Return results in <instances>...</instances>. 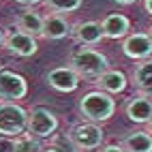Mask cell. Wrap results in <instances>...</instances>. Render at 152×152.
I'll return each instance as SVG.
<instances>
[{"instance_id":"obj_1","label":"cell","mask_w":152,"mask_h":152,"mask_svg":"<svg viewBox=\"0 0 152 152\" xmlns=\"http://www.w3.org/2000/svg\"><path fill=\"white\" fill-rule=\"evenodd\" d=\"M69 64L79 77H88V79H99L109 66L105 54L96 52L92 47H77L71 54Z\"/></svg>"},{"instance_id":"obj_2","label":"cell","mask_w":152,"mask_h":152,"mask_svg":"<svg viewBox=\"0 0 152 152\" xmlns=\"http://www.w3.org/2000/svg\"><path fill=\"white\" fill-rule=\"evenodd\" d=\"M79 111L86 120H90L92 124L105 122L114 116L116 111V101L111 99L103 90H92V92L84 94V99L79 101Z\"/></svg>"},{"instance_id":"obj_3","label":"cell","mask_w":152,"mask_h":152,"mask_svg":"<svg viewBox=\"0 0 152 152\" xmlns=\"http://www.w3.org/2000/svg\"><path fill=\"white\" fill-rule=\"evenodd\" d=\"M28 131V111L17 103H0V135L19 137Z\"/></svg>"},{"instance_id":"obj_4","label":"cell","mask_w":152,"mask_h":152,"mask_svg":"<svg viewBox=\"0 0 152 152\" xmlns=\"http://www.w3.org/2000/svg\"><path fill=\"white\" fill-rule=\"evenodd\" d=\"M58 129V118L45 107H34L28 114V135L37 139L54 135Z\"/></svg>"},{"instance_id":"obj_5","label":"cell","mask_w":152,"mask_h":152,"mask_svg":"<svg viewBox=\"0 0 152 152\" xmlns=\"http://www.w3.org/2000/svg\"><path fill=\"white\" fill-rule=\"evenodd\" d=\"M28 92L26 79L13 71L0 69V103H15Z\"/></svg>"},{"instance_id":"obj_6","label":"cell","mask_w":152,"mask_h":152,"mask_svg":"<svg viewBox=\"0 0 152 152\" xmlns=\"http://www.w3.org/2000/svg\"><path fill=\"white\" fill-rule=\"evenodd\" d=\"M103 137H105L103 129L96 126V124H92V122L77 124V126H73V131L69 133V139L73 141V144L82 150V152L99 148L101 144H103Z\"/></svg>"},{"instance_id":"obj_7","label":"cell","mask_w":152,"mask_h":152,"mask_svg":"<svg viewBox=\"0 0 152 152\" xmlns=\"http://www.w3.org/2000/svg\"><path fill=\"white\" fill-rule=\"evenodd\" d=\"M124 54L131 58V60H150L152 58V39L150 34H144V32H135V34H129L126 41L122 45Z\"/></svg>"},{"instance_id":"obj_8","label":"cell","mask_w":152,"mask_h":152,"mask_svg":"<svg viewBox=\"0 0 152 152\" xmlns=\"http://www.w3.org/2000/svg\"><path fill=\"white\" fill-rule=\"evenodd\" d=\"M4 47L15 56L28 58V56L37 54V39L22 32V30H13V32H9L7 39H4Z\"/></svg>"},{"instance_id":"obj_9","label":"cell","mask_w":152,"mask_h":152,"mask_svg":"<svg viewBox=\"0 0 152 152\" xmlns=\"http://www.w3.org/2000/svg\"><path fill=\"white\" fill-rule=\"evenodd\" d=\"M47 84L58 92H73L79 86V75L71 66H58L47 73Z\"/></svg>"},{"instance_id":"obj_10","label":"cell","mask_w":152,"mask_h":152,"mask_svg":"<svg viewBox=\"0 0 152 152\" xmlns=\"http://www.w3.org/2000/svg\"><path fill=\"white\" fill-rule=\"evenodd\" d=\"M126 118L137 124H148L152 120V96L137 94L126 103Z\"/></svg>"},{"instance_id":"obj_11","label":"cell","mask_w":152,"mask_h":152,"mask_svg":"<svg viewBox=\"0 0 152 152\" xmlns=\"http://www.w3.org/2000/svg\"><path fill=\"white\" fill-rule=\"evenodd\" d=\"M71 30H73V26L66 22V17L58 15V13H49L43 17V34L41 37H45V39L60 41V39L71 34Z\"/></svg>"},{"instance_id":"obj_12","label":"cell","mask_w":152,"mask_h":152,"mask_svg":"<svg viewBox=\"0 0 152 152\" xmlns=\"http://www.w3.org/2000/svg\"><path fill=\"white\" fill-rule=\"evenodd\" d=\"M71 34L84 47L86 45H99L101 39H103V28L96 22H77L73 26V30H71Z\"/></svg>"},{"instance_id":"obj_13","label":"cell","mask_w":152,"mask_h":152,"mask_svg":"<svg viewBox=\"0 0 152 152\" xmlns=\"http://www.w3.org/2000/svg\"><path fill=\"white\" fill-rule=\"evenodd\" d=\"M101 28H103V37H107V39H122V37L129 34L131 22L122 13H109L101 22Z\"/></svg>"},{"instance_id":"obj_14","label":"cell","mask_w":152,"mask_h":152,"mask_svg":"<svg viewBox=\"0 0 152 152\" xmlns=\"http://www.w3.org/2000/svg\"><path fill=\"white\" fill-rule=\"evenodd\" d=\"M17 30H22V32H26L30 37H41L43 34V15L32 11V9L22 11L17 17Z\"/></svg>"},{"instance_id":"obj_15","label":"cell","mask_w":152,"mask_h":152,"mask_svg":"<svg viewBox=\"0 0 152 152\" xmlns=\"http://www.w3.org/2000/svg\"><path fill=\"white\" fill-rule=\"evenodd\" d=\"M133 86L139 90V94L152 96V58L139 62L133 71Z\"/></svg>"},{"instance_id":"obj_16","label":"cell","mask_w":152,"mask_h":152,"mask_svg":"<svg viewBox=\"0 0 152 152\" xmlns=\"http://www.w3.org/2000/svg\"><path fill=\"white\" fill-rule=\"evenodd\" d=\"M96 84H99V88L103 90V92H122V90L126 88V75L122 73V71H105L103 75H101L99 79H96Z\"/></svg>"},{"instance_id":"obj_17","label":"cell","mask_w":152,"mask_h":152,"mask_svg":"<svg viewBox=\"0 0 152 152\" xmlns=\"http://www.w3.org/2000/svg\"><path fill=\"white\" fill-rule=\"evenodd\" d=\"M124 148L129 152H152V135L148 131H135L124 137Z\"/></svg>"},{"instance_id":"obj_18","label":"cell","mask_w":152,"mask_h":152,"mask_svg":"<svg viewBox=\"0 0 152 152\" xmlns=\"http://www.w3.org/2000/svg\"><path fill=\"white\" fill-rule=\"evenodd\" d=\"M43 146H41V141H39L37 137L32 135H19L15 137V144H13V152H41Z\"/></svg>"},{"instance_id":"obj_19","label":"cell","mask_w":152,"mask_h":152,"mask_svg":"<svg viewBox=\"0 0 152 152\" xmlns=\"http://www.w3.org/2000/svg\"><path fill=\"white\" fill-rule=\"evenodd\" d=\"M43 2L52 13H58V15L77 11V9L82 7V0H43Z\"/></svg>"},{"instance_id":"obj_20","label":"cell","mask_w":152,"mask_h":152,"mask_svg":"<svg viewBox=\"0 0 152 152\" xmlns=\"http://www.w3.org/2000/svg\"><path fill=\"white\" fill-rule=\"evenodd\" d=\"M101 152H129L124 146H116V144H111V146H105Z\"/></svg>"},{"instance_id":"obj_21","label":"cell","mask_w":152,"mask_h":152,"mask_svg":"<svg viewBox=\"0 0 152 152\" xmlns=\"http://www.w3.org/2000/svg\"><path fill=\"white\" fill-rule=\"evenodd\" d=\"M13 2H17V4H24V7H32V4L43 2V0H13Z\"/></svg>"},{"instance_id":"obj_22","label":"cell","mask_w":152,"mask_h":152,"mask_svg":"<svg viewBox=\"0 0 152 152\" xmlns=\"http://www.w3.org/2000/svg\"><path fill=\"white\" fill-rule=\"evenodd\" d=\"M41 152H60V148H58L56 144H49V146H43Z\"/></svg>"},{"instance_id":"obj_23","label":"cell","mask_w":152,"mask_h":152,"mask_svg":"<svg viewBox=\"0 0 152 152\" xmlns=\"http://www.w3.org/2000/svg\"><path fill=\"white\" fill-rule=\"evenodd\" d=\"M144 9H146V11L152 15V0H144Z\"/></svg>"},{"instance_id":"obj_24","label":"cell","mask_w":152,"mask_h":152,"mask_svg":"<svg viewBox=\"0 0 152 152\" xmlns=\"http://www.w3.org/2000/svg\"><path fill=\"white\" fill-rule=\"evenodd\" d=\"M118 4H133V2H137V0H116Z\"/></svg>"},{"instance_id":"obj_25","label":"cell","mask_w":152,"mask_h":152,"mask_svg":"<svg viewBox=\"0 0 152 152\" xmlns=\"http://www.w3.org/2000/svg\"><path fill=\"white\" fill-rule=\"evenodd\" d=\"M4 39H7V34H4V30L0 28V45H4Z\"/></svg>"},{"instance_id":"obj_26","label":"cell","mask_w":152,"mask_h":152,"mask_svg":"<svg viewBox=\"0 0 152 152\" xmlns=\"http://www.w3.org/2000/svg\"><path fill=\"white\" fill-rule=\"evenodd\" d=\"M148 133L152 135V120H150V122H148Z\"/></svg>"},{"instance_id":"obj_27","label":"cell","mask_w":152,"mask_h":152,"mask_svg":"<svg viewBox=\"0 0 152 152\" xmlns=\"http://www.w3.org/2000/svg\"><path fill=\"white\" fill-rule=\"evenodd\" d=\"M148 34H150V39H152V26H150V32H148Z\"/></svg>"}]
</instances>
